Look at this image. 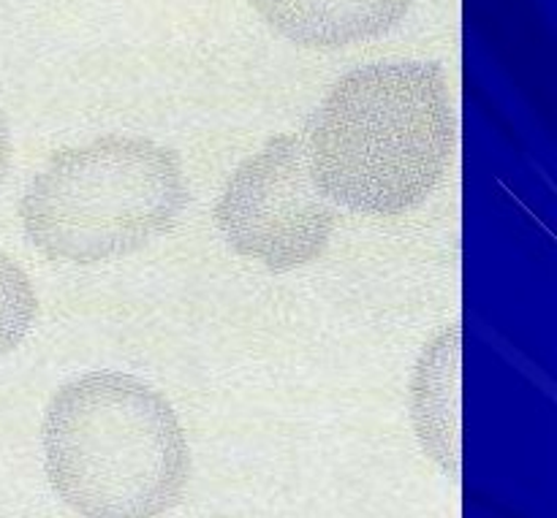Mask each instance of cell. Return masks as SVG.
Listing matches in <instances>:
<instances>
[{
    "label": "cell",
    "instance_id": "cell-3",
    "mask_svg": "<svg viewBox=\"0 0 557 518\" xmlns=\"http://www.w3.org/2000/svg\"><path fill=\"white\" fill-rule=\"evenodd\" d=\"M188 199L177 152L139 136H103L49 157L22 193L20 220L44 258L92 266L172 233Z\"/></svg>",
    "mask_w": 557,
    "mask_h": 518
},
{
    "label": "cell",
    "instance_id": "cell-6",
    "mask_svg": "<svg viewBox=\"0 0 557 518\" xmlns=\"http://www.w3.org/2000/svg\"><path fill=\"white\" fill-rule=\"evenodd\" d=\"M460 324L424 345L411 378V421L422 451L449 478L460 476Z\"/></svg>",
    "mask_w": 557,
    "mask_h": 518
},
{
    "label": "cell",
    "instance_id": "cell-4",
    "mask_svg": "<svg viewBox=\"0 0 557 518\" xmlns=\"http://www.w3.org/2000/svg\"><path fill=\"white\" fill-rule=\"evenodd\" d=\"M335 206L315 185L308 147L277 134L245 157L215 204L228 248L270 271H292L324 255L335 233Z\"/></svg>",
    "mask_w": 557,
    "mask_h": 518
},
{
    "label": "cell",
    "instance_id": "cell-9",
    "mask_svg": "<svg viewBox=\"0 0 557 518\" xmlns=\"http://www.w3.org/2000/svg\"><path fill=\"white\" fill-rule=\"evenodd\" d=\"M210 518H239V516H210Z\"/></svg>",
    "mask_w": 557,
    "mask_h": 518
},
{
    "label": "cell",
    "instance_id": "cell-8",
    "mask_svg": "<svg viewBox=\"0 0 557 518\" xmlns=\"http://www.w3.org/2000/svg\"><path fill=\"white\" fill-rule=\"evenodd\" d=\"M9 163H11V130H9V123H5L3 109H0V182H3L5 172H9Z\"/></svg>",
    "mask_w": 557,
    "mask_h": 518
},
{
    "label": "cell",
    "instance_id": "cell-7",
    "mask_svg": "<svg viewBox=\"0 0 557 518\" xmlns=\"http://www.w3.org/2000/svg\"><path fill=\"white\" fill-rule=\"evenodd\" d=\"M38 299L30 277L5 253H0V358L14 353L30 334Z\"/></svg>",
    "mask_w": 557,
    "mask_h": 518
},
{
    "label": "cell",
    "instance_id": "cell-5",
    "mask_svg": "<svg viewBox=\"0 0 557 518\" xmlns=\"http://www.w3.org/2000/svg\"><path fill=\"white\" fill-rule=\"evenodd\" d=\"M286 41L302 49H343L395 30L413 0H248Z\"/></svg>",
    "mask_w": 557,
    "mask_h": 518
},
{
    "label": "cell",
    "instance_id": "cell-2",
    "mask_svg": "<svg viewBox=\"0 0 557 518\" xmlns=\"http://www.w3.org/2000/svg\"><path fill=\"white\" fill-rule=\"evenodd\" d=\"M44 472L82 518H161L183 500L190 448L172 402L136 375L87 372L44 410Z\"/></svg>",
    "mask_w": 557,
    "mask_h": 518
},
{
    "label": "cell",
    "instance_id": "cell-1",
    "mask_svg": "<svg viewBox=\"0 0 557 518\" xmlns=\"http://www.w3.org/2000/svg\"><path fill=\"white\" fill-rule=\"evenodd\" d=\"M305 147L332 204L375 217L413 210L438 188L457 150L446 71L424 60L348 71L321 101Z\"/></svg>",
    "mask_w": 557,
    "mask_h": 518
}]
</instances>
